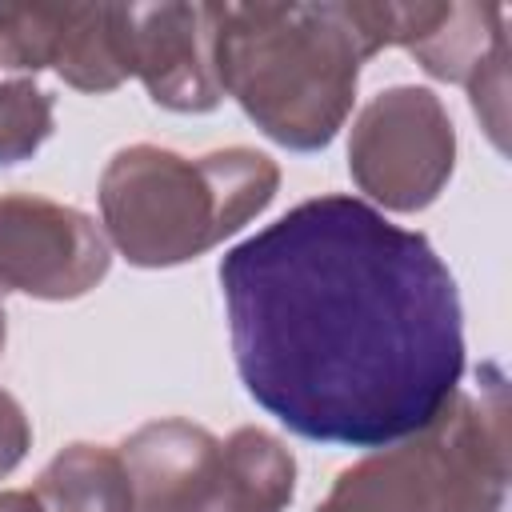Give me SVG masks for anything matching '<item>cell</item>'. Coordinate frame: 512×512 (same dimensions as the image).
Listing matches in <instances>:
<instances>
[{"label": "cell", "instance_id": "obj_13", "mask_svg": "<svg viewBox=\"0 0 512 512\" xmlns=\"http://www.w3.org/2000/svg\"><path fill=\"white\" fill-rule=\"evenodd\" d=\"M56 128V100L28 76H0V168L32 160Z\"/></svg>", "mask_w": 512, "mask_h": 512}, {"label": "cell", "instance_id": "obj_12", "mask_svg": "<svg viewBox=\"0 0 512 512\" xmlns=\"http://www.w3.org/2000/svg\"><path fill=\"white\" fill-rule=\"evenodd\" d=\"M504 4H480V0H448L440 24L412 44L408 52L416 64L444 84H468V76L488 60L496 44L508 40L504 32Z\"/></svg>", "mask_w": 512, "mask_h": 512}, {"label": "cell", "instance_id": "obj_9", "mask_svg": "<svg viewBox=\"0 0 512 512\" xmlns=\"http://www.w3.org/2000/svg\"><path fill=\"white\" fill-rule=\"evenodd\" d=\"M132 484V512H204L216 484L220 440L184 420L160 416L140 424L116 448Z\"/></svg>", "mask_w": 512, "mask_h": 512}, {"label": "cell", "instance_id": "obj_4", "mask_svg": "<svg viewBox=\"0 0 512 512\" xmlns=\"http://www.w3.org/2000/svg\"><path fill=\"white\" fill-rule=\"evenodd\" d=\"M488 376L480 396L452 392L420 432L348 464L316 512H504L508 396L496 368Z\"/></svg>", "mask_w": 512, "mask_h": 512}, {"label": "cell", "instance_id": "obj_2", "mask_svg": "<svg viewBox=\"0 0 512 512\" xmlns=\"http://www.w3.org/2000/svg\"><path fill=\"white\" fill-rule=\"evenodd\" d=\"M224 96L280 148L320 152L344 128L368 52L336 4H204Z\"/></svg>", "mask_w": 512, "mask_h": 512}, {"label": "cell", "instance_id": "obj_5", "mask_svg": "<svg viewBox=\"0 0 512 512\" xmlns=\"http://www.w3.org/2000/svg\"><path fill=\"white\" fill-rule=\"evenodd\" d=\"M456 168V128L444 100L420 84L376 92L352 120L348 172L376 212L428 208Z\"/></svg>", "mask_w": 512, "mask_h": 512}, {"label": "cell", "instance_id": "obj_6", "mask_svg": "<svg viewBox=\"0 0 512 512\" xmlns=\"http://www.w3.org/2000/svg\"><path fill=\"white\" fill-rule=\"evenodd\" d=\"M52 68L76 92H112L128 72L124 4H0V72Z\"/></svg>", "mask_w": 512, "mask_h": 512}, {"label": "cell", "instance_id": "obj_15", "mask_svg": "<svg viewBox=\"0 0 512 512\" xmlns=\"http://www.w3.org/2000/svg\"><path fill=\"white\" fill-rule=\"evenodd\" d=\"M32 448V424H28V412L24 404L0 388V480L12 476L24 456Z\"/></svg>", "mask_w": 512, "mask_h": 512}, {"label": "cell", "instance_id": "obj_7", "mask_svg": "<svg viewBox=\"0 0 512 512\" xmlns=\"http://www.w3.org/2000/svg\"><path fill=\"white\" fill-rule=\"evenodd\" d=\"M112 268L100 224L36 192H0V288L32 300H80Z\"/></svg>", "mask_w": 512, "mask_h": 512}, {"label": "cell", "instance_id": "obj_14", "mask_svg": "<svg viewBox=\"0 0 512 512\" xmlns=\"http://www.w3.org/2000/svg\"><path fill=\"white\" fill-rule=\"evenodd\" d=\"M464 88H468L476 120L484 124L492 144L504 152L508 148V140H504V128H508V40L488 52V60L468 76Z\"/></svg>", "mask_w": 512, "mask_h": 512}, {"label": "cell", "instance_id": "obj_1", "mask_svg": "<svg viewBox=\"0 0 512 512\" xmlns=\"http://www.w3.org/2000/svg\"><path fill=\"white\" fill-rule=\"evenodd\" d=\"M244 392L288 432L384 448L460 392L464 308L424 232L360 196L300 200L220 260Z\"/></svg>", "mask_w": 512, "mask_h": 512}, {"label": "cell", "instance_id": "obj_17", "mask_svg": "<svg viewBox=\"0 0 512 512\" xmlns=\"http://www.w3.org/2000/svg\"><path fill=\"white\" fill-rule=\"evenodd\" d=\"M4 344H8V316H4V300H0V356H4Z\"/></svg>", "mask_w": 512, "mask_h": 512}, {"label": "cell", "instance_id": "obj_8", "mask_svg": "<svg viewBox=\"0 0 512 512\" xmlns=\"http://www.w3.org/2000/svg\"><path fill=\"white\" fill-rule=\"evenodd\" d=\"M128 72L144 84L152 104L168 112H212L224 92L212 72L204 4H124Z\"/></svg>", "mask_w": 512, "mask_h": 512}, {"label": "cell", "instance_id": "obj_10", "mask_svg": "<svg viewBox=\"0 0 512 512\" xmlns=\"http://www.w3.org/2000/svg\"><path fill=\"white\" fill-rule=\"evenodd\" d=\"M296 496V456L264 428H236L220 440L212 500L204 512H288Z\"/></svg>", "mask_w": 512, "mask_h": 512}, {"label": "cell", "instance_id": "obj_3", "mask_svg": "<svg viewBox=\"0 0 512 512\" xmlns=\"http://www.w3.org/2000/svg\"><path fill=\"white\" fill-rule=\"evenodd\" d=\"M280 188L268 152L232 144L184 156L160 144H128L100 172V224L136 268H176L252 224Z\"/></svg>", "mask_w": 512, "mask_h": 512}, {"label": "cell", "instance_id": "obj_16", "mask_svg": "<svg viewBox=\"0 0 512 512\" xmlns=\"http://www.w3.org/2000/svg\"><path fill=\"white\" fill-rule=\"evenodd\" d=\"M0 512H44V508H40V500H36L32 492H24V488H4V492H0Z\"/></svg>", "mask_w": 512, "mask_h": 512}, {"label": "cell", "instance_id": "obj_11", "mask_svg": "<svg viewBox=\"0 0 512 512\" xmlns=\"http://www.w3.org/2000/svg\"><path fill=\"white\" fill-rule=\"evenodd\" d=\"M32 496L44 512H132L124 460L108 444H64L36 476Z\"/></svg>", "mask_w": 512, "mask_h": 512}]
</instances>
